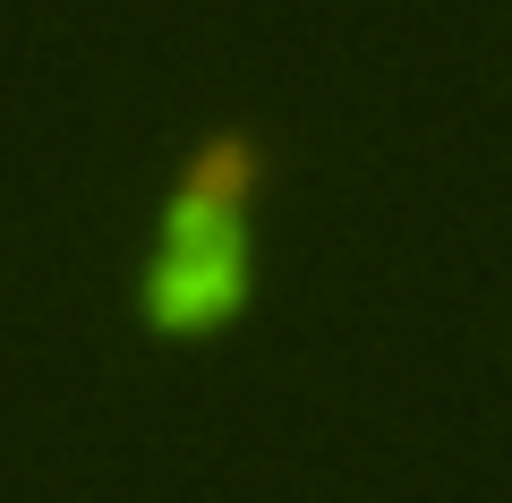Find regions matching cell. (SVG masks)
I'll return each instance as SVG.
<instances>
[{
	"instance_id": "obj_1",
	"label": "cell",
	"mask_w": 512,
	"mask_h": 503,
	"mask_svg": "<svg viewBox=\"0 0 512 503\" xmlns=\"http://www.w3.org/2000/svg\"><path fill=\"white\" fill-rule=\"evenodd\" d=\"M265 180H274V145L256 128H214V137L188 145L171 205H163L154 265L137 282V316H146L154 342H205L248 307V282H256L248 205Z\"/></svg>"
}]
</instances>
